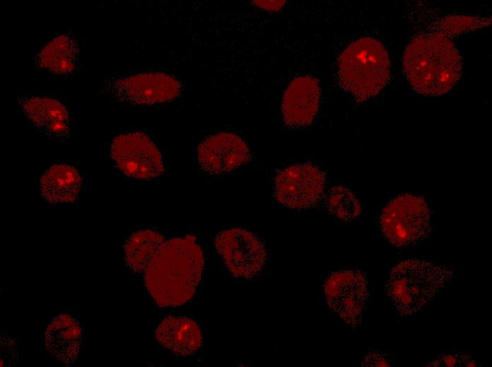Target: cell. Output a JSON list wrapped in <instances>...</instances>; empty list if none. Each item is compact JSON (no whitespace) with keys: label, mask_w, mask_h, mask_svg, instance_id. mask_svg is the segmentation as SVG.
<instances>
[{"label":"cell","mask_w":492,"mask_h":367,"mask_svg":"<svg viewBox=\"0 0 492 367\" xmlns=\"http://www.w3.org/2000/svg\"><path fill=\"white\" fill-rule=\"evenodd\" d=\"M204 253L196 237L187 235L164 241L145 270V285L160 307H176L189 301L201 280Z\"/></svg>","instance_id":"6da1fadb"},{"label":"cell","mask_w":492,"mask_h":367,"mask_svg":"<svg viewBox=\"0 0 492 367\" xmlns=\"http://www.w3.org/2000/svg\"><path fill=\"white\" fill-rule=\"evenodd\" d=\"M404 73L417 92L428 96L447 93L462 76V63L453 42L440 32L414 38L403 56Z\"/></svg>","instance_id":"7a4b0ae2"},{"label":"cell","mask_w":492,"mask_h":367,"mask_svg":"<svg viewBox=\"0 0 492 367\" xmlns=\"http://www.w3.org/2000/svg\"><path fill=\"white\" fill-rule=\"evenodd\" d=\"M338 81L358 102L377 95L390 78V60L378 40L364 37L351 43L338 59Z\"/></svg>","instance_id":"3957f363"},{"label":"cell","mask_w":492,"mask_h":367,"mask_svg":"<svg viewBox=\"0 0 492 367\" xmlns=\"http://www.w3.org/2000/svg\"><path fill=\"white\" fill-rule=\"evenodd\" d=\"M455 277V271L421 260H406L390 271L386 291L402 315L421 311Z\"/></svg>","instance_id":"277c9868"},{"label":"cell","mask_w":492,"mask_h":367,"mask_svg":"<svg viewBox=\"0 0 492 367\" xmlns=\"http://www.w3.org/2000/svg\"><path fill=\"white\" fill-rule=\"evenodd\" d=\"M380 227L394 246L405 248L425 239L430 231V214L426 200L406 193L390 200L382 210Z\"/></svg>","instance_id":"5b68a950"},{"label":"cell","mask_w":492,"mask_h":367,"mask_svg":"<svg viewBox=\"0 0 492 367\" xmlns=\"http://www.w3.org/2000/svg\"><path fill=\"white\" fill-rule=\"evenodd\" d=\"M110 155L125 175L148 180L164 172L162 155L150 137L142 132L121 134L113 140Z\"/></svg>","instance_id":"8992f818"},{"label":"cell","mask_w":492,"mask_h":367,"mask_svg":"<svg viewBox=\"0 0 492 367\" xmlns=\"http://www.w3.org/2000/svg\"><path fill=\"white\" fill-rule=\"evenodd\" d=\"M325 182V174L317 166L310 163L293 164L276 174L274 196L286 207L308 208L321 199Z\"/></svg>","instance_id":"52a82bcc"},{"label":"cell","mask_w":492,"mask_h":367,"mask_svg":"<svg viewBox=\"0 0 492 367\" xmlns=\"http://www.w3.org/2000/svg\"><path fill=\"white\" fill-rule=\"evenodd\" d=\"M214 243L226 266L235 277L252 278L265 264V247L250 231L242 228L222 231L216 236Z\"/></svg>","instance_id":"ba28073f"},{"label":"cell","mask_w":492,"mask_h":367,"mask_svg":"<svg viewBox=\"0 0 492 367\" xmlns=\"http://www.w3.org/2000/svg\"><path fill=\"white\" fill-rule=\"evenodd\" d=\"M329 308L346 324L356 327L368 299L367 281L358 270H341L331 274L324 283Z\"/></svg>","instance_id":"9c48e42d"},{"label":"cell","mask_w":492,"mask_h":367,"mask_svg":"<svg viewBox=\"0 0 492 367\" xmlns=\"http://www.w3.org/2000/svg\"><path fill=\"white\" fill-rule=\"evenodd\" d=\"M110 92L118 100L134 104H153L171 101L181 92L175 77L163 73H145L110 83Z\"/></svg>","instance_id":"30bf717a"},{"label":"cell","mask_w":492,"mask_h":367,"mask_svg":"<svg viewBox=\"0 0 492 367\" xmlns=\"http://www.w3.org/2000/svg\"><path fill=\"white\" fill-rule=\"evenodd\" d=\"M200 167L211 174L228 173L251 160L246 143L233 133L221 132L207 137L198 147Z\"/></svg>","instance_id":"8fae6325"},{"label":"cell","mask_w":492,"mask_h":367,"mask_svg":"<svg viewBox=\"0 0 492 367\" xmlns=\"http://www.w3.org/2000/svg\"><path fill=\"white\" fill-rule=\"evenodd\" d=\"M319 80L309 76L293 78L284 91L281 110L286 125L301 128L310 125L320 107Z\"/></svg>","instance_id":"7c38bea8"},{"label":"cell","mask_w":492,"mask_h":367,"mask_svg":"<svg viewBox=\"0 0 492 367\" xmlns=\"http://www.w3.org/2000/svg\"><path fill=\"white\" fill-rule=\"evenodd\" d=\"M82 329L76 319L68 314L56 316L45 333V345L48 352L66 366L78 358Z\"/></svg>","instance_id":"4fadbf2b"},{"label":"cell","mask_w":492,"mask_h":367,"mask_svg":"<svg viewBox=\"0 0 492 367\" xmlns=\"http://www.w3.org/2000/svg\"><path fill=\"white\" fill-rule=\"evenodd\" d=\"M155 335L163 347L180 356L194 354L202 343L199 325L187 317H167L158 325Z\"/></svg>","instance_id":"5bb4252c"},{"label":"cell","mask_w":492,"mask_h":367,"mask_svg":"<svg viewBox=\"0 0 492 367\" xmlns=\"http://www.w3.org/2000/svg\"><path fill=\"white\" fill-rule=\"evenodd\" d=\"M40 183L42 195L49 203H70L77 198L82 179L74 167L55 164L45 171Z\"/></svg>","instance_id":"9a60e30c"},{"label":"cell","mask_w":492,"mask_h":367,"mask_svg":"<svg viewBox=\"0 0 492 367\" xmlns=\"http://www.w3.org/2000/svg\"><path fill=\"white\" fill-rule=\"evenodd\" d=\"M26 116L39 128L53 135H62L69 128V114L57 100L46 97L27 98L21 103Z\"/></svg>","instance_id":"2e32d148"},{"label":"cell","mask_w":492,"mask_h":367,"mask_svg":"<svg viewBox=\"0 0 492 367\" xmlns=\"http://www.w3.org/2000/svg\"><path fill=\"white\" fill-rule=\"evenodd\" d=\"M164 240L160 233L151 229H142L133 233L124 245L127 265L135 272L145 271Z\"/></svg>","instance_id":"e0dca14e"},{"label":"cell","mask_w":492,"mask_h":367,"mask_svg":"<svg viewBox=\"0 0 492 367\" xmlns=\"http://www.w3.org/2000/svg\"><path fill=\"white\" fill-rule=\"evenodd\" d=\"M76 48L69 36L59 35L42 49L37 56L38 64L54 73H69L76 68Z\"/></svg>","instance_id":"ac0fdd59"},{"label":"cell","mask_w":492,"mask_h":367,"mask_svg":"<svg viewBox=\"0 0 492 367\" xmlns=\"http://www.w3.org/2000/svg\"><path fill=\"white\" fill-rule=\"evenodd\" d=\"M325 204L332 214L344 221L357 218L361 212L358 198L349 189L341 186H334L328 191L325 195Z\"/></svg>","instance_id":"d6986e66"},{"label":"cell","mask_w":492,"mask_h":367,"mask_svg":"<svg viewBox=\"0 0 492 367\" xmlns=\"http://www.w3.org/2000/svg\"><path fill=\"white\" fill-rule=\"evenodd\" d=\"M488 24V20L474 16H447L441 21V31L440 32L448 37L450 35H456L462 32L481 28Z\"/></svg>","instance_id":"ffe728a7"},{"label":"cell","mask_w":492,"mask_h":367,"mask_svg":"<svg viewBox=\"0 0 492 367\" xmlns=\"http://www.w3.org/2000/svg\"><path fill=\"white\" fill-rule=\"evenodd\" d=\"M475 366L476 363L471 356L463 353H456L442 354L428 364V366Z\"/></svg>","instance_id":"44dd1931"},{"label":"cell","mask_w":492,"mask_h":367,"mask_svg":"<svg viewBox=\"0 0 492 367\" xmlns=\"http://www.w3.org/2000/svg\"><path fill=\"white\" fill-rule=\"evenodd\" d=\"M362 366H389L390 363L381 354L377 352H370L363 358Z\"/></svg>","instance_id":"7402d4cb"},{"label":"cell","mask_w":492,"mask_h":367,"mask_svg":"<svg viewBox=\"0 0 492 367\" xmlns=\"http://www.w3.org/2000/svg\"><path fill=\"white\" fill-rule=\"evenodd\" d=\"M285 1H254V3L257 6L269 10L277 11L280 9L285 4Z\"/></svg>","instance_id":"603a6c76"}]
</instances>
